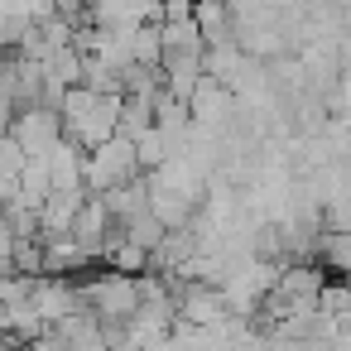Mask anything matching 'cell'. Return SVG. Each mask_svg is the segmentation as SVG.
Listing matches in <instances>:
<instances>
[{"mask_svg":"<svg viewBox=\"0 0 351 351\" xmlns=\"http://www.w3.org/2000/svg\"><path fill=\"white\" fill-rule=\"evenodd\" d=\"M121 106H125V97H97L92 87H73L58 116H63L68 140L92 154L121 135Z\"/></svg>","mask_w":351,"mask_h":351,"instance_id":"6da1fadb","label":"cell"},{"mask_svg":"<svg viewBox=\"0 0 351 351\" xmlns=\"http://www.w3.org/2000/svg\"><path fill=\"white\" fill-rule=\"evenodd\" d=\"M82 298H87V313H92L97 322H106V327H130V322L140 317V308H145L140 279L116 274V269L92 274V279L82 284Z\"/></svg>","mask_w":351,"mask_h":351,"instance_id":"7a4b0ae2","label":"cell"},{"mask_svg":"<svg viewBox=\"0 0 351 351\" xmlns=\"http://www.w3.org/2000/svg\"><path fill=\"white\" fill-rule=\"evenodd\" d=\"M140 178H145L140 149H135V140H125V135H116L111 145H101V149L87 154V193H92V197H106V193L130 188V183H140Z\"/></svg>","mask_w":351,"mask_h":351,"instance_id":"3957f363","label":"cell"},{"mask_svg":"<svg viewBox=\"0 0 351 351\" xmlns=\"http://www.w3.org/2000/svg\"><path fill=\"white\" fill-rule=\"evenodd\" d=\"M5 135H15V140L25 145V154H29V159H53V154L68 145L63 116H58V111H49V106H25V111L5 125Z\"/></svg>","mask_w":351,"mask_h":351,"instance_id":"277c9868","label":"cell"},{"mask_svg":"<svg viewBox=\"0 0 351 351\" xmlns=\"http://www.w3.org/2000/svg\"><path fill=\"white\" fill-rule=\"evenodd\" d=\"M87 197H92V193H53V197H49V207L39 212V231H44V241L73 236V226H77V217H82Z\"/></svg>","mask_w":351,"mask_h":351,"instance_id":"5b68a950","label":"cell"},{"mask_svg":"<svg viewBox=\"0 0 351 351\" xmlns=\"http://www.w3.org/2000/svg\"><path fill=\"white\" fill-rule=\"evenodd\" d=\"M97 260L73 241V236H58V241H44V274L53 279H82Z\"/></svg>","mask_w":351,"mask_h":351,"instance_id":"8992f818","label":"cell"},{"mask_svg":"<svg viewBox=\"0 0 351 351\" xmlns=\"http://www.w3.org/2000/svg\"><path fill=\"white\" fill-rule=\"evenodd\" d=\"M197 29L207 34V49H217V44H236V15H231V0H197Z\"/></svg>","mask_w":351,"mask_h":351,"instance_id":"52a82bcc","label":"cell"},{"mask_svg":"<svg viewBox=\"0 0 351 351\" xmlns=\"http://www.w3.org/2000/svg\"><path fill=\"white\" fill-rule=\"evenodd\" d=\"M121 231H125V241H130V245H140V250H149V255H159V250H164V241H169V226H164L154 212H140V217L121 221Z\"/></svg>","mask_w":351,"mask_h":351,"instance_id":"ba28073f","label":"cell"},{"mask_svg":"<svg viewBox=\"0 0 351 351\" xmlns=\"http://www.w3.org/2000/svg\"><path fill=\"white\" fill-rule=\"evenodd\" d=\"M317 255H322V265H327V269H337V274H346V279H351V231H322Z\"/></svg>","mask_w":351,"mask_h":351,"instance_id":"9c48e42d","label":"cell"},{"mask_svg":"<svg viewBox=\"0 0 351 351\" xmlns=\"http://www.w3.org/2000/svg\"><path fill=\"white\" fill-rule=\"evenodd\" d=\"M25 169H29L25 145L15 135H5V140H0V178H25Z\"/></svg>","mask_w":351,"mask_h":351,"instance_id":"30bf717a","label":"cell"},{"mask_svg":"<svg viewBox=\"0 0 351 351\" xmlns=\"http://www.w3.org/2000/svg\"><path fill=\"white\" fill-rule=\"evenodd\" d=\"M197 0H164V25H193Z\"/></svg>","mask_w":351,"mask_h":351,"instance_id":"8fae6325","label":"cell"}]
</instances>
